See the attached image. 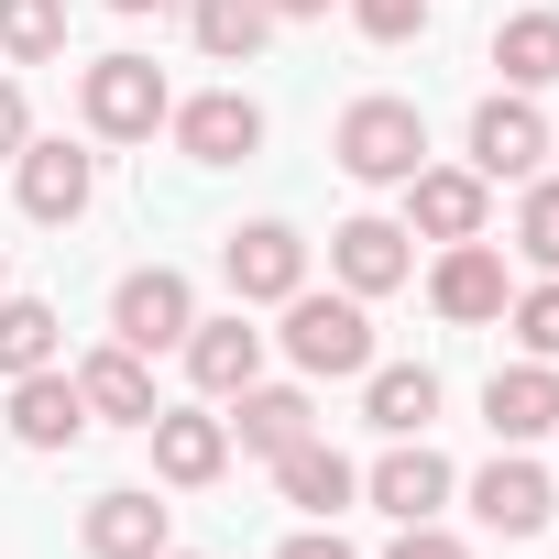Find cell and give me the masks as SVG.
Returning <instances> with one entry per match:
<instances>
[{
	"label": "cell",
	"mask_w": 559,
	"mask_h": 559,
	"mask_svg": "<svg viewBox=\"0 0 559 559\" xmlns=\"http://www.w3.org/2000/svg\"><path fill=\"white\" fill-rule=\"evenodd\" d=\"M330 154H341V176H362V187H406V176L428 165V121H417V99H352L341 132H330Z\"/></svg>",
	"instance_id": "6da1fadb"
},
{
	"label": "cell",
	"mask_w": 559,
	"mask_h": 559,
	"mask_svg": "<svg viewBox=\"0 0 559 559\" xmlns=\"http://www.w3.org/2000/svg\"><path fill=\"white\" fill-rule=\"evenodd\" d=\"M78 110H88L99 143H154V121H165L176 99H165V67H154V56H99V67L78 78Z\"/></svg>",
	"instance_id": "7a4b0ae2"
},
{
	"label": "cell",
	"mask_w": 559,
	"mask_h": 559,
	"mask_svg": "<svg viewBox=\"0 0 559 559\" xmlns=\"http://www.w3.org/2000/svg\"><path fill=\"white\" fill-rule=\"evenodd\" d=\"M286 362L297 373H373V319H362V297L341 286V297H286Z\"/></svg>",
	"instance_id": "3957f363"
},
{
	"label": "cell",
	"mask_w": 559,
	"mask_h": 559,
	"mask_svg": "<svg viewBox=\"0 0 559 559\" xmlns=\"http://www.w3.org/2000/svg\"><path fill=\"white\" fill-rule=\"evenodd\" d=\"M187 330H198V308H187V274L176 263L121 274V297H110V341L121 352H187Z\"/></svg>",
	"instance_id": "277c9868"
},
{
	"label": "cell",
	"mask_w": 559,
	"mask_h": 559,
	"mask_svg": "<svg viewBox=\"0 0 559 559\" xmlns=\"http://www.w3.org/2000/svg\"><path fill=\"white\" fill-rule=\"evenodd\" d=\"M219 263H230V297H241V308H286V297L308 286V241H297L286 219L230 230V252H219Z\"/></svg>",
	"instance_id": "5b68a950"
},
{
	"label": "cell",
	"mask_w": 559,
	"mask_h": 559,
	"mask_svg": "<svg viewBox=\"0 0 559 559\" xmlns=\"http://www.w3.org/2000/svg\"><path fill=\"white\" fill-rule=\"evenodd\" d=\"M176 121V154L187 165H241L252 143H263V110L241 99V88H209V99H187V110H165Z\"/></svg>",
	"instance_id": "8992f818"
},
{
	"label": "cell",
	"mask_w": 559,
	"mask_h": 559,
	"mask_svg": "<svg viewBox=\"0 0 559 559\" xmlns=\"http://www.w3.org/2000/svg\"><path fill=\"white\" fill-rule=\"evenodd\" d=\"M12 428H23V450H78L88 439V395H78V373H12Z\"/></svg>",
	"instance_id": "52a82bcc"
},
{
	"label": "cell",
	"mask_w": 559,
	"mask_h": 559,
	"mask_svg": "<svg viewBox=\"0 0 559 559\" xmlns=\"http://www.w3.org/2000/svg\"><path fill=\"white\" fill-rule=\"evenodd\" d=\"M362 493H373V504H384L395 526H428V515L450 504V461H439L428 439H395V450L373 461V483H362Z\"/></svg>",
	"instance_id": "ba28073f"
},
{
	"label": "cell",
	"mask_w": 559,
	"mask_h": 559,
	"mask_svg": "<svg viewBox=\"0 0 559 559\" xmlns=\"http://www.w3.org/2000/svg\"><path fill=\"white\" fill-rule=\"evenodd\" d=\"M428 297H439V319H461V330L504 319V252H493V241H450L439 274H428Z\"/></svg>",
	"instance_id": "9c48e42d"
},
{
	"label": "cell",
	"mask_w": 559,
	"mask_h": 559,
	"mask_svg": "<svg viewBox=\"0 0 559 559\" xmlns=\"http://www.w3.org/2000/svg\"><path fill=\"white\" fill-rule=\"evenodd\" d=\"M406 263H417V252H406L395 219H341V230H330V274H341L352 297H395Z\"/></svg>",
	"instance_id": "30bf717a"
},
{
	"label": "cell",
	"mask_w": 559,
	"mask_h": 559,
	"mask_svg": "<svg viewBox=\"0 0 559 559\" xmlns=\"http://www.w3.org/2000/svg\"><path fill=\"white\" fill-rule=\"evenodd\" d=\"M537 154H548V121L526 110V99H483L472 110V176L493 187V176H537Z\"/></svg>",
	"instance_id": "8fae6325"
},
{
	"label": "cell",
	"mask_w": 559,
	"mask_h": 559,
	"mask_svg": "<svg viewBox=\"0 0 559 559\" xmlns=\"http://www.w3.org/2000/svg\"><path fill=\"white\" fill-rule=\"evenodd\" d=\"M12 165H23V209H34L45 230H67V219L88 209V187H99V165H88L78 143H23Z\"/></svg>",
	"instance_id": "7c38bea8"
},
{
	"label": "cell",
	"mask_w": 559,
	"mask_h": 559,
	"mask_svg": "<svg viewBox=\"0 0 559 559\" xmlns=\"http://www.w3.org/2000/svg\"><path fill=\"white\" fill-rule=\"evenodd\" d=\"M483 428H493L504 450L548 439V428H559V373H548V362H515V373H493V384H483Z\"/></svg>",
	"instance_id": "4fadbf2b"
},
{
	"label": "cell",
	"mask_w": 559,
	"mask_h": 559,
	"mask_svg": "<svg viewBox=\"0 0 559 559\" xmlns=\"http://www.w3.org/2000/svg\"><path fill=\"white\" fill-rule=\"evenodd\" d=\"M406 219H417L428 241H483V176L417 165V176H406Z\"/></svg>",
	"instance_id": "5bb4252c"
},
{
	"label": "cell",
	"mask_w": 559,
	"mask_h": 559,
	"mask_svg": "<svg viewBox=\"0 0 559 559\" xmlns=\"http://www.w3.org/2000/svg\"><path fill=\"white\" fill-rule=\"evenodd\" d=\"M78 395H88V417H110V428H154V373H143V352H88L78 362Z\"/></svg>",
	"instance_id": "9a60e30c"
},
{
	"label": "cell",
	"mask_w": 559,
	"mask_h": 559,
	"mask_svg": "<svg viewBox=\"0 0 559 559\" xmlns=\"http://www.w3.org/2000/svg\"><path fill=\"white\" fill-rule=\"evenodd\" d=\"M219 461H230V417L154 406V472H165V483H219Z\"/></svg>",
	"instance_id": "2e32d148"
},
{
	"label": "cell",
	"mask_w": 559,
	"mask_h": 559,
	"mask_svg": "<svg viewBox=\"0 0 559 559\" xmlns=\"http://www.w3.org/2000/svg\"><path fill=\"white\" fill-rule=\"evenodd\" d=\"M78 537H88V559H154V548H165V504L121 483V493H99V504L78 515Z\"/></svg>",
	"instance_id": "e0dca14e"
},
{
	"label": "cell",
	"mask_w": 559,
	"mask_h": 559,
	"mask_svg": "<svg viewBox=\"0 0 559 559\" xmlns=\"http://www.w3.org/2000/svg\"><path fill=\"white\" fill-rule=\"evenodd\" d=\"M230 439H241V450H263V461H286L297 439H319V406H308L297 384H241V417H230Z\"/></svg>",
	"instance_id": "ac0fdd59"
},
{
	"label": "cell",
	"mask_w": 559,
	"mask_h": 559,
	"mask_svg": "<svg viewBox=\"0 0 559 559\" xmlns=\"http://www.w3.org/2000/svg\"><path fill=\"white\" fill-rule=\"evenodd\" d=\"M274 483H286V504H297V515H319V526H330V515H341V504L362 493V472H352V461H341L330 439H297L286 461H274Z\"/></svg>",
	"instance_id": "d6986e66"
},
{
	"label": "cell",
	"mask_w": 559,
	"mask_h": 559,
	"mask_svg": "<svg viewBox=\"0 0 559 559\" xmlns=\"http://www.w3.org/2000/svg\"><path fill=\"white\" fill-rule=\"evenodd\" d=\"M187 373H198V395H241V384L263 373V330H252V319H209V330H187Z\"/></svg>",
	"instance_id": "ffe728a7"
},
{
	"label": "cell",
	"mask_w": 559,
	"mask_h": 559,
	"mask_svg": "<svg viewBox=\"0 0 559 559\" xmlns=\"http://www.w3.org/2000/svg\"><path fill=\"white\" fill-rule=\"evenodd\" d=\"M472 515H483L493 537H537V526H548V472H537V461H493V472L472 483Z\"/></svg>",
	"instance_id": "44dd1931"
},
{
	"label": "cell",
	"mask_w": 559,
	"mask_h": 559,
	"mask_svg": "<svg viewBox=\"0 0 559 559\" xmlns=\"http://www.w3.org/2000/svg\"><path fill=\"white\" fill-rule=\"evenodd\" d=\"M362 417H373L384 439H417V428L439 417V373H428V362H384V373L362 384Z\"/></svg>",
	"instance_id": "7402d4cb"
},
{
	"label": "cell",
	"mask_w": 559,
	"mask_h": 559,
	"mask_svg": "<svg viewBox=\"0 0 559 559\" xmlns=\"http://www.w3.org/2000/svg\"><path fill=\"white\" fill-rule=\"evenodd\" d=\"M67 352V319L45 297H0V373H45Z\"/></svg>",
	"instance_id": "603a6c76"
},
{
	"label": "cell",
	"mask_w": 559,
	"mask_h": 559,
	"mask_svg": "<svg viewBox=\"0 0 559 559\" xmlns=\"http://www.w3.org/2000/svg\"><path fill=\"white\" fill-rule=\"evenodd\" d=\"M198 56H219V67H252L263 56V34H274V12H263V0H198Z\"/></svg>",
	"instance_id": "cb8c5ba5"
},
{
	"label": "cell",
	"mask_w": 559,
	"mask_h": 559,
	"mask_svg": "<svg viewBox=\"0 0 559 559\" xmlns=\"http://www.w3.org/2000/svg\"><path fill=\"white\" fill-rule=\"evenodd\" d=\"M493 67H504L515 88H548V78H559V12H515V23L493 34Z\"/></svg>",
	"instance_id": "d4e9b609"
},
{
	"label": "cell",
	"mask_w": 559,
	"mask_h": 559,
	"mask_svg": "<svg viewBox=\"0 0 559 559\" xmlns=\"http://www.w3.org/2000/svg\"><path fill=\"white\" fill-rule=\"evenodd\" d=\"M0 56H23V67L67 56V0H0Z\"/></svg>",
	"instance_id": "484cf974"
},
{
	"label": "cell",
	"mask_w": 559,
	"mask_h": 559,
	"mask_svg": "<svg viewBox=\"0 0 559 559\" xmlns=\"http://www.w3.org/2000/svg\"><path fill=\"white\" fill-rule=\"evenodd\" d=\"M504 319H515L526 362H559V274H548V286H526V297H504Z\"/></svg>",
	"instance_id": "4316f807"
},
{
	"label": "cell",
	"mask_w": 559,
	"mask_h": 559,
	"mask_svg": "<svg viewBox=\"0 0 559 559\" xmlns=\"http://www.w3.org/2000/svg\"><path fill=\"white\" fill-rule=\"evenodd\" d=\"M515 252H526L537 274H559V187H526V209H515Z\"/></svg>",
	"instance_id": "83f0119b"
},
{
	"label": "cell",
	"mask_w": 559,
	"mask_h": 559,
	"mask_svg": "<svg viewBox=\"0 0 559 559\" xmlns=\"http://www.w3.org/2000/svg\"><path fill=\"white\" fill-rule=\"evenodd\" d=\"M352 23H362L373 45H406V34L428 23V0H352Z\"/></svg>",
	"instance_id": "f1b7e54d"
},
{
	"label": "cell",
	"mask_w": 559,
	"mask_h": 559,
	"mask_svg": "<svg viewBox=\"0 0 559 559\" xmlns=\"http://www.w3.org/2000/svg\"><path fill=\"white\" fill-rule=\"evenodd\" d=\"M384 559H472V548H461L450 526H395V548H384Z\"/></svg>",
	"instance_id": "f546056e"
},
{
	"label": "cell",
	"mask_w": 559,
	"mask_h": 559,
	"mask_svg": "<svg viewBox=\"0 0 559 559\" xmlns=\"http://www.w3.org/2000/svg\"><path fill=\"white\" fill-rule=\"evenodd\" d=\"M23 143H34V121H23V88L0 78V154H23Z\"/></svg>",
	"instance_id": "4dcf8cb0"
},
{
	"label": "cell",
	"mask_w": 559,
	"mask_h": 559,
	"mask_svg": "<svg viewBox=\"0 0 559 559\" xmlns=\"http://www.w3.org/2000/svg\"><path fill=\"white\" fill-rule=\"evenodd\" d=\"M274 559H352V548H341L330 526H308V537H286V548H274Z\"/></svg>",
	"instance_id": "1f68e13d"
},
{
	"label": "cell",
	"mask_w": 559,
	"mask_h": 559,
	"mask_svg": "<svg viewBox=\"0 0 559 559\" xmlns=\"http://www.w3.org/2000/svg\"><path fill=\"white\" fill-rule=\"evenodd\" d=\"M263 12H286V23H308V12H330V0H263Z\"/></svg>",
	"instance_id": "d6a6232c"
},
{
	"label": "cell",
	"mask_w": 559,
	"mask_h": 559,
	"mask_svg": "<svg viewBox=\"0 0 559 559\" xmlns=\"http://www.w3.org/2000/svg\"><path fill=\"white\" fill-rule=\"evenodd\" d=\"M110 12H154V0H110Z\"/></svg>",
	"instance_id": "836d02e7"
},
{
	"label": "cell",
	"mask_w": 559,
	"mask_h": 559,
	"mask_svg": "<svg viewBox=\"0 0 559 559\" xmlns=\"http://www.w3.org/2000/svg\"><path fill=\"white\" fill-rule=\"evenodd\" d=\"M154 559H187V548H154Z\"/></svg>",
	"instance_id": "e575fe53"
},
{
	"label": "cell",
	"mask_w": 559,
	"mask_h": 559,
	"mask_svg": "<svg viewBox=\"0 0 559 559\" xmlns=\"http://www.w3.org/2000/svg\"><path fill=\"white\" fill-rule=\"evenodd\" d=\"M0 297H12V274H0Z\"/></svg>",
	"instance_id": "d590c367"
}]
</instances>
